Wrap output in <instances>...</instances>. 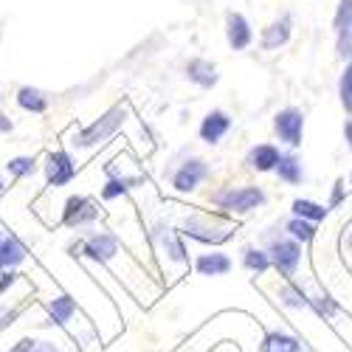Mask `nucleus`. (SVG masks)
<instances>
[{
    "instance_id": "1",
    "label": "nucleus",
    "mask_w": 352,
    "mask_h": 352,
    "mask_svg": "<svg viewBox=\"0 0 352 352\" xmlns=\"http://www.w3.org/2000/svg\"><path fill=\"white\" fill-rule=\"evenodd\" d=\"M127 113L130 107L122 102V104H113L107 113H102L96 122H91L87 127L76 130L71 135V144L76 146V150H96V146H104L116 133H119L127 122Z\"/></svg>"
},
{
    "instance_id": "2",
    "label": "nucleus",
    "mask_w": 352,
    "mask_h": 352,
    "mask_svg": "<svg viewBox=\"0 0 352 352\" xmlns=\"http://www.w3.org/2000/svg\"><path fill=\"white\" fill-rule=\"evenodd\" d=\"M178 234H181V237L195 240V243H203V245H223V243H228L234 237V234H237V226L195 212V214H186L181 220Z\"/></svg>"
},
{
    "instance_id": "3",
    "label": "nucleus",
    "mask_w": 352,
    "mask_h": 352,
    "mask_svg": "<svg viewBox=\"0 0 352 352\" xmlns=\"http://www.w3.org/2000/svg\"><path fill=\"white\" fill-rule=\"evenodd\" d=\"M212 203L217 209L228 212V214H251L256 209H262L268 203V195L262 186H223L212 195Z\"/></svg>"
},
{
    "instance_id": "4",
    "label": "nucleus",
    "mask_w": 352,
    "mask_h": 352,
    "mask_svg": "<svg viewBox=\"0 0 352 352\" xmlns=\"http://www.w3.org/2000/svg\"><path fill=\"white\" fill-rule=\"evenodd\" d=\"M262 240L268 243V256H271V268L285 276V279H293L302 268V245L296 240H290L287 234H271V228L262 234Z\"/></svg>"
},
{
    "instance_id": "5",
    "label": "nucleus",
    "mask_w": 352,
    "mask_h": 352,
    "mask_svg": "<svg viewBox=\"0 0 352 352\" xmlns=\"http://www.w3.org/2000/svg\"><path fill=\"white\" fill-rule=\"evenodd\" d=\"M209 175H212V166H209L206 161L197 158V155H189V158H184L178 166L172 169L169 184H172L175 192L189 195V192H197L203 184H206Z\"/></svg>"
},
{
    "instance_id": "6",
    "label": "nucleus",
    "mask_w": 352,
    "mask_h": 352,
    "mask_svg": "<svg viewBox=\"0 0 352 352\" xmlns=\"http://www.w3.org/2000/svg\"><path fill=\"white\" fill-rule=\"evenodd\" d=\"M102 220V206L87 197V195H71L63 206V226L65 228H74V231H82V228H91Z\"/></svg>"
},
{
    "instance_id": "7",
    "label": "nucleus",
    "mask_w": 352,
    "mask_h": 352,
    "mask_svg": "<svg viewBox=\"0 0 352 352\" xmlns=\"http://www.w3.org/2000/svg\"><path fill=\"white\" fill-rule=\"evenodd\" d=\"M274 133L279 138V144L296 150L305 141V113L299 107H282L274 116Z\"/></svg>"
},
{
    "instance_id": "8",
    "label": "nucleus",
    "mask_w": 352,
    "mask_h": 352,
    "mask_svg": "<svg viewBox=\"0 0 352 352\" xmlns=\"http://www.w3.org/2000/svg\"><path fill=\"white\" fill-rule=\"evenodd\" d=\"M119 251H122V243L113 231H94L82 240L79 256H87L91 262H96V265H110V262L119 256Z\"/></svg>"
},
{
    "instance_id": "9",
    "label": "nucleus",
    "mask_w": 352,
    "mask_h": 352,
    "mask_svg": "<svg viewBox=\"0 0 352 352\" xmlns=\"http://www.w3.org/2000/svg\"><path fill=\"white\" fill-rule=\"evenodd\" d=\"M153 243L158 245V251L166 256V262H172V265H181V268L189 265V251H186V243L178 234V228H169L166 223H155Z\"/></svg>"
},
{
    "instance_id": "10",
    "label": "nucleus",
    "mask_w": 352,
    "mask_h": 352,
    "mask_svg": "<svg viewBox=\"0 0 352 352\" xmlns=\"http://www.w3.org/2000/svg\"><path fill=\"white\" fill-rule=\"evenodd\" d=\"M43 172H45V184L51 189H63L76 178V158L68 150H54L45 155Z\"/></svg>"
},
{
    "instance_id": "11",
    "label": "nucleus",
    "mask_w": 352,
    "mask_h": 352,
    "mask_svg": "<svg viewBox=\"0 0 352 352\" xmlns=\"http://www.w3.org/2000/svg\"><path fill=\"white\" fill-rule=\"evenodd\" d=\"M231 127H234V119H231V116H228L226 110L214 107V110H209L206 116H203V122H200V127H197V135H200L203 144L217 146V144L231 133Z\"/></svg>"
},
{
    "instance_id": "12",
    "label": "nucleus",
    "mask_w": 352,
    "mask_h": 352,
    "mask_svg": "<svg viewBox=\"0 0 352 352\" xmlns=\"http://www.w3.org/2000/svg\"><path fill=\"white\" fill-rule=\"evenodd\" d=\"M226 43L231 51H248L254 43V28L245 14L228 12L226 14Z\"/></svg>"
},
{
    "instance_id": "13",
    "label": "nucleus",
    "mask_w": 352,
    "mask_h": 352,
    "mask_svg": "<svg viewBox=\"0 0 352 352\" xmlns=\"http://www.w3.org/2000/svg\"><path fill=\"white\" fill-rule=\"evenodd\" d=\"M234 268V259L226 251H206V254H197L195 256V271L197 276H206V279H217V276H228Z\"/></svg>"
},
{
    "instance_id": "14",
    "label": "nucleus",
    "mask_w": 352,
    "mask_h": 352,
    "mask_svg": "<svg viewBox=\"0 0 352 352\" xmlns=\"http://www.w3.org/2000/svg\"><path fill=\"white\" fill-rule=\"evenodd\" d=\"M290 37H293V17L282 14L268 28H262L259 45H262V51H279V48H285L290 43Z\"/></svg>"
},
{
    "instance_id": "15",
    "label": "nucleus",
    "mask_w": 352,
    "mask_h": 352,
    "mask_svg": "<svg viewBox=\"0 0 352 352\" xmlns=\"http://www.w3.org/2000/svg\"><path fill=\"white\" fill-rule=\"evenodd\" d=\"M45 310H48V324H56V327H68L79 313L76 299L71 293H56V296H51Z\"/></svg>"
},
{
    "instance_id": "16",
    "label": "nucleus",
    "mask_w": 352,
    "mask_h": 352,
    "mask_svg": "<svg viewBox=\"0 0 352 352\" xmlns=\"http://www.w3.org/2000/svg\"><path fill=\"white\" fill-rule=\"evenodd\" d=\"M141 184H146L144 175H119V172H110L104 186H102V200H107V203L110 200H122V197L130 195V189H135Z\"/></svg>"
},
{
    "instance_id": "17",
    "label": "nucleus",
    "mask_w": 352,
    "mask_h": 352,
    "mask_svg": "<svg viewBox=\"0 0 352 352\" xmlns=\"http://www.w3.org/2000/svg\"><path fill=\"white\" fill-rule=\"evenodd\" d=\"M186 79L192 85H197L200 91H212V87L220 82V71L214 63L203 60V56H195V60L186 63Z\"/></svg>"
},
{
    "instance_id": "18",
    "label": "nucleus",
    "mask_w": 352,
    "mask_h": 352,
    "mask_svg": "<svg viewBox=\"0 0 352 352\" xmlns=\"http://www.w3.org/2000/svg\"><path fill=\"white\" fill-rule=\"evenodd\" d=\"M279 158H282V150H279L276 144H256V146H251L248 155H245V166L265 175V172H274L276 169Z\"/></svg>"
},
{
    "instance_id": "19",
    "label": "nucleus",
    "mask_w": 352,
    "mask_h": 352,
    "mask_svg": "<svg viewBox=\"0 0 352 352\" xmlns=\"http://www.w3.org/2000/svg\"><path fill=\"white\" fill-rule=\"evenodd\" d=\"M25 259H28V248L20 243V237L3 234V240H0V271H17Z\"/></svg>"
},
{
    "instance_id": "20",
    "label": "nucleus",
    "mask_w": 352,
    "mask_h": 352,
    "mask_svg": "<svg viewBox=\"0 0 352 352\" xmlns=\"http://www.w3.org/2000/svg\"><path fill=\"white\" fill-rule=\"evenodd\" d=\"M259 352H305V344L299 336L285 330H268L259 341Z\"/></svg>"
},
{
    "instance_id": "21",
    "label": "nucleus",
    "mask_w": 352,
    "mask_h": 352,
    "mask_svg": "<svg viewBox=\"0 0 352 352\" xmlns=\"http://www.w3.org/2000/svg\"><path fill=\"white\" fill-rule=\"evenodd\" d=\"M276 302H279L282 307H287V310H305V307H310L307 290H305L302 285H296L293 279H285V282L276 287Z\"/></svg>"
},
{
    "instance_id": "22",
    "label": "nucleus",
    "mask_w": 352,
    "mask_h": 352,
    "mask_svg": "<svg viewBox=\"0 0 352 352\" xmlns=\"http://www.w3.org/2000/svg\"><path fill=\"white\" fill-rule=\"evenodd\" d=\"M276 178L287 186H299L305 181V166H302V158L293 155V153H282L279 164H276Z\"/></svg>"
},
{
    "instance_id": "23",
    "label": "nucleus",
    "mask_w": 352,
    "mask_h": 352,
    "mask_svg": "<svg viewBox=\"0 0 352 352\" xmlns=\"http://www.w3.org/2000/svg\"><path fill=\"white\" fill-rule=\"evenodd\" d=\"M14 99H17L20 110L34 113V116H43L48 110V104H51L48 96H45V91H40V87H32V85H23Z\"/></svg>"
},
{
    "instance_id": "24",
    "label": "nucleus",
    "mask_w": 352,
    "mask_h": 352,
    "mask_svg": "<svg viewBox=\"0 0 352 352\" xmlns=\"http://www.w3.org/2000/svg\"><path fill=\"white\" fill-rule=\"evenodd\" d=\"M290 214L293 217H302V220H310V223H321V220H327V214H330V209L327 206H321V203H316V200H307V197H296L290 203Z\"/></svg>"
},
{
    "instance_id": "25",
    "label": "nucleus",
    "mask_w": 352,
    "mask_h": 352,
    "mask_svg": "<svg viewBox=\"0 0 352 352\" xmlns=\"http://www.w3.org/2000/svg\"><path fill=\"white\" fill-rule=\"evenodd\" d=\"M290 240H296L299 245H307V243H313L316 240V234H318V226L316 223H310V220H302V217H287L285 220V228H282Z\"/></svg>"
},
{
    "instance_id": "26",
    "label": "nucleus",
    "mask_w": 352,
    "mask_h": 352,
    "mask_svg": "<svg viewBox=\"0 0 352 352\" xmlns=\"http://www.w3.org/2000/svg\"><path fill=\"white\" fill-rule=\"evenodd\" d=\"M307 302H310V310L321 318V321H330L341 313V305L330 296L327 290H318V293H307Z\"/></svg>"
},
{
    "instance_id": "27",
    "label": "nucleus",
    "mask_w": 352,
    "mask_h": 352,
    "mask_svg": "<svg viewBox=\"0 0 352 352\" xmlns=\"http://www.w3.org/2000/svg\"><path fill=\"white\" fill-rule=\"evenodd\" d=\"M243 268L262 276V274H268L271 271V256L265 248H259V245H245L243 248Z\"/></svg>"
},
{
    "instance_id": "28",
    "label": "nucleus",
    "mask_w": 352,
    "mask_h": 352,
    "mask_svg": "<svg viewBox=\"0 0 352 352\" xmlns=\"http://www.w3.org/2000/svg\"><path fill=\"white\" fill-rule=\"evenodd\" d=\"M6 172H9L12 181H25L37 172V158L34 155H14L6 161Z\"/></svg>"
},
{
    "instance_id": "29",
    "label": "nucleus",
    "mask_w": 352,
    "mask_h": 352,
    "mask_svg": "<svg viewBox=\"0 0 352 352\" xmlns=\"http://www.w3.org/2000/svg\"><path fill=\"white\" fill-rule=\"evenodd\" d=\"M338 99H341V107L352 116V63H346L338 76Z\"/></svg>"
},
{
    "instance_id": "30",
    "label": "nucleus",
    "mask_w": 352,
    "mask_h": 352,
    "mask_svg": "<svg viewBox=\"0 0 352 352\" xmlns=\"http://www.w3.org/2000/svg\"><path fill=\"white\" fill-rule=\"evenodd\" d=\"M333 28H336V34L352 28V0H338L336 14H333Z\"/></svg>"
},
{
    "instance_id": "31",
    "label": "nucleus",
    "mask_w": 352,
    "mask_h": 352,
    "mask_svg": "<svg viewBox=\"0 0 352 352\" xmlns=\"http://www.w3.org/2000/svg\"><path fill=\"white\" fill-rule=\"evenodd\" d=\"M336 51H338V56H341V60L352 63V28H349V32H341V34H338Z\"/></svg>"
},
{
    "instance_id": "32",
    "label": "nucleus",
    "mask_w": 352,
    "mask_h": 352,
    "mask_svg": "<svg viewBox=\"0 0 352 352\" xmlns=\"http://www.w3.org/2000/svg\"><path fill=\"white\" fill-rule=\"evenodd\" d=\"M20 318V307H9V305H0V333H6L14 321Z\"/></svg>"
},
{
    "instance_id": "33",
    "label": "nucleus",
    "mask_w": 352,
    "mask_h": 352,
    "mask_svg": "<svg viewBox=\"0 0 352 352\" xmlns=\"http://www.w3.org/2000/svg\"><path fill=\"white\" fill-rule=\"evenodd\" d=\"M344 178H338L336 181V186H333V195H330V203H327V209H336V206H341L344 203Z\"/></svg>"
},
{
    "instance_id": "34",
    "label": "nucleus",
    "mask_w": 352,
    "mask_h": 352,
    "mask_svg": "<svg viewBox=\"0 0 352 352\" xmlns=\"http://www.w3.org/2000/svg\"><path fill=\"white\" fill-rule=\"evenodd\" d=\"M17 279H20L17 271H0V296H3V293H6Z\"/></svg>"
},
{
    "instance_id": "35",
    "label": "nucleus",
    "mask_w": 352,
    "mask_h": 352,
    "mask_svg": "<svg viewBox=\"0 0 352 352\" xmlns=\"http://www.w3.org/2000/svg\"><path fill=\"white\" fill-rule=\"evenodd\" d=\"M34 344H37L34 338H20V341L14 344V349H12V352H32V349H34Z\"/></svg>"
},
{
    "instance_id": "36",
    "label": "nucleus",
    "mask_w": 352,
    "mask_h": 352,
    "mask_svg": "<svg viewBox=\"0 0 352 352\" xmlns=\"http://www.w3.org/2000/svg\"><path fill=\"white\" fill-rule=\"evenodd\" d=\"M32 352H60V349H56V344H54V341H37Z\"/></svg>"
},
{
    "instance_id": "37",
    "label": "nucleus",
    "mask_w": 352,
    "mask_h": 352,
    "mask_svg": "<svg viewBox=\"0 0 352 352\" xmlns=\"http://www.w3.org/2000/svg\"><path fill=\"white\" fill-rule=\"evenodd\" d=\"M14 130V122L9 119L6 113H0V133H12Z\"/></svg>"
},
{
    "instance_id": "38",
    "label": "nucleus",
    "mask_w": 352,
    "mask_h": 352,
    "mask_svg": "<svg viewBox=\"0 0 352 352\" xmlns=\"http://www.w3.org/2000/svg\"><path fill=\"white\" fill-rule=\"evenodd\" d=\"M344 141H346V146L352 150V119L344 122Z\"/></svg>"
},
{
    "instance_id": "39",
    "label": "nucleus",
    "mask_w": 352,
    "mask_h": 352,
    "mask_svg": "<svg viewBox=\"0 0 352 352\" xmlns=\"http://www.w3.org/2000/svg\"><path fill=\"white\" fill-rule=\"evenodd\" d=\"M346 248L352 251V228H349V234H346Z\"/></svg>"
},
{
    "instance_id": "40",
    "label": "nucleus",
    "mask_w": 352,
    "mask_h": 352,
    "mask_svg": "<svg viewBox=\"0 0 352 352\" xmlns=\"http://www.w3.org/2000/svg\"><path fill=\"white\" fill-rule=\"evenodd\" d=\"M6 189V181H3V175H0V192H3Z\"/></svg>"
},
{
    "instance_id": "41",
    "label": "nucleus",
    "mask_w": 352,
    "mask_h": 352,
    "mask_svg": "<svg viewBox=\"0 0 352 352\" xmlns=\"http://www.w3.org/2000/svg\"><path fill=\"white\" fill-rule=\"evenodd\" d=\"M349 186H352V172H349Z\"/></svg>"
},
{
    "instance_id": "42",
    "label": "nucleus",
    "mask_w": 352,
    "mask_h": 352,
    "mask_svg": "<svg viewBox=\"0 0 352 352\" xmlns=\"http://www.w3.org/2000/svg\"><path fill=\"white\" fill-rule=\"evenodd\" d=\"M0 240H3V234H0Z\"/></svg>"
}]
</instances>
